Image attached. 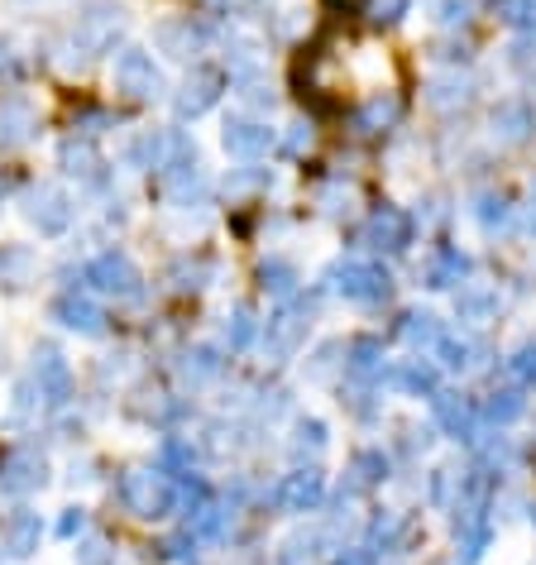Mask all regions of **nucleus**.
<instances>
[{"instance_id": "473e14b6", "label": "nucleus", "mask_w": 536, "mask_h": 565, "mask_svg": "<svg viewBox=\"0 0 536 565\" xmlns=\"http://www.w3.org/2000/svg\"><path fill=\"white\" fill-rule=\"evenodd\" d=\"M221 374V355L216 350H206V345H196L187 360H182V379L187 384H211V379Z\"/></svg>"}, {"instance_id": "dca6fc26", "label": "nucleus", "mask_w": 536, "mask_h": 565, "mask_svg": "<svg viewBox=\"0 0 536 565\" xmlns=\"http://www.w3.org/2000/svg\"><path fill=\"white\" fill-rule=\"evenodd\" d=\"M202 39H206V30L192 20H163L159 30H153V44H159L168 58H192V53L202 49Z\"/></svg>"}, {"instance_id": "79ce46f5", "label": "nucleus", "mask_w": 536, "mask_h": 565, "mask_svg": "<svg viewBox=\"0 0 536 565\" xmlns=\"http://www.w3.org/2000/svg\"><path fill=\"white\" fill-rule=\"evenodd\" d=\"M513 374L522 379V384H536V345H517V355H513Z\"/></svg>"}, {"instance_id": "f3484780", "label": "nucleus", "mask_w": 536, "mask_h": 565, "mask_svg": "<svg viewBox=\"0 0 536 565\" xmlns=\"http://www.w3.org/2000/svg\"><path fill=\"white\" fill-rule=\"evenodd\" d=\"M125 24V10L116 6V0H92L87 15H82V39L96 49H106L110 39H116V30Z\"/></svg>"}, {"instance_id": "c756f323", "label": "nucleus", "mask_w": 536, "mask_h": 565, "mask_svg": "<svg viewBox=\"0 0 536 565\" xmlns=\"http://www.w3.org/2000/svg\"><path fill=\"white\" fill-rule=\"evenodd\" d=\"M412 513H384L374 522V546H384V551H393V546H403L407 536H412Z\"/></svg>"}, {"instance_id": "f8f14e48", "label": "nucleus", "mask_w": 536, "mask_h": 565, "mask_svg": "<svg viewBox=\"0 0 536 565\" xmlns=\"http://www.w3.org/2000/svg\"><path fill=\"white\" fill-rule=\"evenodd\" d=\"M321 499H326V475H321L317 465H302V470H292L283 484H278V503H283L288 513H312Z\"/></svg>"}, {"instance_id": "6e6552de", "label": "nucleus", "mask_w": 536, "mask_h": 565, "mask_svg": "<svg viewBox=\"0 0 536 565\" xmlns=\"http://www.w3.org/2000/svg\"><path fill=\"white\" fill-rule=\"evenodd\" d=\"M221 87H225V77L216 73V67H196V73H192L187 82H182V92L173 96L178 116H182V120H196V116H206V110L221 102Z\"/></svg>"}, {"instance_id": "393cba45", "label": "nucleus", "mask_w": 536, "mask_h": 565, "mask_svg": "<svg viewBox=\"0 0 536 565\" xmlns=\"http://www.w3.org/2000/svg\"><path fill=\"white\" fill-rule=\"evenodd\" d=\"M30 135H34V110L30 106H20V102L0 106V149H15Z\"/></svg>"}, {"instance_id": "c9c22d12", "label": "nucleus", "mask_w": 536, "mask_h": 565, "mask_svg": "<svg viewBox=\"0 0 536 565\" xmlns=\"http://www.w3.org/2000/svg\"><path fill=\"white\" fill-rule=\"evenodd\" d=\"M249 341H254V312H249V307H235L231 321H225V345L245 350Z\"/></svg>"}, {"instance_id": "0eeeda50", "label": "nucleus", "mask_w": 536, "mask_h": 565, "mask_svg": "<svg viewBox=\"0 0 536 565\" xmlns=\"http://www.w3.org/2000/svg\"><path fill=\"white\" fill-rule=\"evenodd\" d=\"M24 221H30L39 235H63L67 225H73V202H67L63 188H34L24 196Z\"/></svg>"}, {"instance_id": "7ed1b4c3", "label": "nucleus", "mask_w": 536, "mask_h": 565, "mask_svg": "<svg viewBox=\"0 0 536 565\" xmlns=\"http://www.w3.org/2000/svg\"><path fill=\"white\" fill-rule=\"evenodd\" d=\"M331 282H335V292H341L345 302H360V307L388 302V292H393V278H388L378 264H369V259H345V264H335Z\"/></svg>"}, {"instance_id": "a878e982", "label": "nucleus", "mask_w": 536, "mask_h": 565, "mask_svg": "<svg viewBox=\"0 0 536 565\" xmlns=\"http://www.w3.org/2000/svg\"><path fill=\"white\" fill-rule=\"evenodd\" d=\"M398 335L412 350H431V345H441V321H436L431 312H407L398 321Z\"/></svg>"}, {"instance_id": "c85d7f7f", "label": "nucleus", "mask_w": 536, "mask_h": 565, "mask_svg": "<svg viewBox=\"0 0 536 565\" xmlns=\"http://www.w3.org/2000/svg\"><path fill=\"white\" fill-rule=\"evenodd\" d=\"M427 102L436 110H455V106H470V82L464 77H436L427 87Z\"/></svg>"}, {"instance_id": "ddd939ff", "label": "nucleus", "mask_w": 536, "mask_h": 565, "mask_svg": "<svg viewBox=\"0 0 536 565\" xmlns=\"http://www.w3.org/2000/svg\"><path fill=\"white\" fill-rule=\"evenodd\" d=\"M49 312H53L58 327L77 331V335H101L106 331V312L92 298H82V292H63V298H53Z\"/></svg>"}, {"instance_id": "1a4fd4ad", "label": "nucleus", "mask_w": 536, "mask_h": 565, "mask_svg": "<svg viewBox=\"0 0 536 565\" xmlns=\"http://www.w3.org/2000/svg\"><path fill=\"white\" fill-rule=\"evenodd\" d=\"M221 145H225V153H235V159H264V153L274 149V130H268L264 120L231 116L221 130Z\"/></svg>"}, {"instance_id": "4468645a", "label": "nucleus", "mask_w": 536, "mask_h": 565, "mask_svg": "<svg viewBox=\"0 0 536 565\" xmlns=\"http://www.w3.org/2000/svg\"><path fill=\"white\" fill-rule=\"evenodd\" d=\"M39 536H44V522L30 508H15L6 522H0V551H6L10 561H24L39 551Z\"/></svg>"}, {"instance_id": "20e7f679", "label": "nucleus", "mask_w": 536, "mask_h": 565, "mask_svg": "<svg viewBox=\"0 0 536 565\" xmlns=\"http://www.w3.org/2000/svg\"><path fill=\"white\" fill-rule=\"evenodd\" d=\"M116 92H125L130 102H149V96L163 92V77H159V63L149 58L144 49H120L116 58Z\"/></svg>"}, {"instance_id": "6ab92c4d", "label": "nucleus", "mask_w": 536, "mask_h": 565, "mask_svg": "<svg viewBox=\"0 0 536 565\" xmlns=\"http://www.w3.org/2000/svg\"><path fill=\"white\" fill-rule=\"evenodd\" d=\"M235 527V508L231 503H206L196 508V513L187 518V532L196 536V542H225Z\"/></svg>"}, {"instance_id": "2f4dec72", "label": "nucleus", "mask_w": 536, "mask_h": 565, "mask_svg": "<svg viewBox=\"0 0 536 565\" xmlns=\"http://www.w3.org/2000/svg\"><path fill=\"white\" fill-rule=\"evenodd\" d=\"M192 460H196V450H192L187 441H178V436H168L163 450H159V470H163L168 479H173V475L187 479V475H192Z\"/></svg>"}, {"instance_id": "39448f33", "label": "nucleus", "mask_w": 536, "mask_h": 565, "mask_svg": "<svg viewBox=\"0 0 536 565\" xmlns=\"http://www.w3.org/2000/svg\"><path fill=\"white\" fill-rule=\"evenodd\" d=\"M30 384L39 388L44 407H63L67 398H73V370H67V360H63L58 345H39L34 350V379H30Z\"/></svg>"}, {"instance_id": "c03bdc74", "label": "nucleus", "mask_w": 536, "mask_h": 565, "mask_svg": "<svg viewBox=\"0 0 536 565\" xmlns=\"http://www.w3.org/2000/svg\"><path fill=\"white\" fill-rule=\"evenodd\" d=\"M436 10H441V24H464L470 20V0H436Z\"/></svg>"}, {"instance_id": "412c9836", "label": "nucleus", "mask_w": 536, "mask_h": 565, "mask_svg": "<svg viewBox=\"0 0 536 565\" xmlns=\"http://www.w3.org/2000/svg\"><path fill=\"white\" fill-rule=\"evenodd\" d=\"M455 312H460V321H474V327H484V321H493V312H499V292L484 288V282H460Z\"/></svg>"}, {"instance_id": "3c124183", "label": "nucleus", "mask_w": 536, "mask_h": 565, "mask_svg": "<svg viewBox=\"0 0 536 565\" xmlns=\"http://www.w3.org/2000/svg\"><path fill=\"white\" fill-rule=\"evenodd\" d=\"M532 527H536V508H532Z\"/></svg>"}, {"instance_id": "4be33fe9", "label": "nucleus", "mask_w": 536, "mask_h": 565, "mask_svg": "<svg viewBox=\"0 0 536 565\" xmlns=\"http://www.w3.org/2000/svg\"><path fill=\"white\" fill-rule=\"evenodd\" d=\"M39 274V254L24 245H0V288H24Z\"/></svg>"}, {"instance_id": "f704fd0d", "label": "nucleus", "mask_w": 536, "mask_h": 565, "mask_svg": "<svg viewBox=\"0 0 536 565\" xmlns=\"http://www.w3.org/2000/svg\"><path fill=\"white\" fill-rule=\"evenodd\" d=\"M436 350H441V364H446V370H470L474 355H479L474 341H455V335H441V345H436Z\"/></svg>"}, {"instance_id": "2eb2a0df", "label": "nucleus", "mask_w": 536, "mask_h": 565, "mask_svg": "<svg viewBox=\"0 0 536 565\" xmlns=\"http://www.w3.org/2000/svg\"><path fill=\"white\" fill-rule=\"evenodd\" d=\"M436 422H441L446 436H455V441H474V431H479L474 403L460 398V393H436Z\"/></svg>"}, {"instance_id": "e433bc0d", "label": "nucleus", "mask_w": 536, "mask_h": 565, "mask_svg": "<svg viewBox=\"0 0 536 565\" xmlns=\"http://www.w3.org/2000/svg\"><path fill=\"white\" fill-rule=\"evenodd\" d=\"M307 450H326V422H317V417H307L298 422V441H292V456H307Z\"/></svg>"}, {"instance_id": "f03ea898", "label": "nucleus", "mask_w": 536, "mask_h": 565, "mask_svg": "<svg viewBox=\"0 0 536 565\" xmlns=\"http://www.w3.org/2000/svg\"><path fill=\"white\" fill-rule=\"evenodd\" d=\"M82 282L96 292H106V298H116V302H135L139 292H144V278H139V268L130 254H116V249H106V254H96V259L87 264V274H82Z\"/></svg>"}, {"instance_id": "aec40b11", "label": "nucleus", "mask_w": 536, "mask_h": 565, "mask_svg": "<svg viewBox=\"0 0 536 565\" xmlns=\"http://www.w3.org/2000/svg\"><path fill=\"white\" fill-rule=\"evenodd\" d=\"M58 163H63V173L67 178H82V182H101V153H96L87 139H63V149H58Z\"/></svg>"}, {"instance_id": "a211bd4d", "label": "nucleus", "mask_w": 536, "mask_h": 565, "mask_svg": "<svg viewBox=\"0 0 536 565\" xmlns=\"http://www.w3.org/2000/svg\"><path fill=\"white\" fill-rule=\"evenodd\" d=\"M532 130H536V116L527 102H503L493 110V139H499V145H522Z\"/></svg>"}, {"instance_id": "f257e3e1", "label": "nucleus", "mask_w": 536, "mask_h": 565, "mask_svg": "<svg viewBox=\"0 0 536 565\" xmlns=\"http://www.w3.org/2000/svg\"><path fill=\"white\" fill-rule=\"evenodd\" d=\"M120 499H125V508H130L135 518L159 522V518H168L178 508V484L163 470H130L125 475V484H120Z\"/></svg>"}, {"instance_id": "8fccbe9b", "label": "nucleus", "mask_w": 536, "mask_h": 565, "mask_svg": "<svg viewBox=\"0 0 536 565\" xmlns=\"http://www.w3.org/2000/svg\"><path fill=\"white\" fill-rule=\"evenodd\" d=\"M20 67H24V63L10 58V49H0V73H6V77H20Z\"/></svg>"}, {"instance_id": "cd10ccee", "label": "nucleus", "mask_w": 536, "mask_h": 565, "mask_svg": "<svg viewBox=\"0 0 536 565\" xmlns=\"http://www.w3.org/2000/svg\"><path fill=\"white\" fill-rule=\"evenodd\" d=\"M393 116H398V102H393V96H369V102L360 106V116H355V130L360 135H378L384 125H393Z\"/></svg>"}, {"instance_id": "4c0bfd02", "label": "nucleus", "mask_w": 536, "mask_h": 565, "mask_svg": "<svg viewBox=\"0 0 536 565\" xmlns=\"http://www.w3.org/2000/svg\"><path fill=\"white\" fill-rule=\"evenodd\" d=\"M522 407H527V403H522V393L503 388V393H493V398H489L484 413H489V422H517V417H522Z\"/></svg>"}, {"instance_id": "72a5a7b5", "label": "nucleus", "mask_w": 536, "mask_h": 565, "mask_svg": "<svg viewBox=\"0 0 536 565\" xmlns=\"http://www.w3.org/2000/svg\"><path fill=\"white\" fill-rule=\"evenodd\" d=\"M393 384L407 393H436V370L427 360H407L403 370H393Z\"/></svg>"}, {"instance_id": "7c9ffc66", "label": "nucleus", "mask_w": 536, "mask_h": 565, "mask_svg": "<svg viewBox=\"0 0 536 565\" xmlns=\"http://www.w3.org/2000/svg\"><path fill=\"white\" fill-rule=\"evenodd\" d=\"M259 282H264V292H274V298H292V292H298V268L274 259V264L259 268Z\"/></svg>"}, {"instance_id": "a19ab883", "label": "nucleus", "mask_w": 536, "mask_h": 565, "mask_svg": "<svg viewBox=\"0 0 536 565\" xmlns=\"http://www.w3.org/2000/svg\"><path fill=\"white\" fill-rule=\"evenodd\" d=\"M335 355H345V345H321L317 350V355H312V370H307V374H312V379H331V364H335Z\"/></svg>"}, {"instance_id": "9b49d317", "label": "nucleus", "mask_w": 536, "mask_h": 565, "mask_svg": "<svg viewBox=\"0 0 536 565\" xmlns=\"http://www.w3.org/2000/svg\"><path fill=\"white\" fill-rule=\"evenodd\" d=\"M364 235H369V245L374 249H384V254H403L407 245H412V216L398 206H378L369 225H364Z\"/></svg>"}, {"instance_id": "bb28decb", "label": "nucleus", "mask_w": 536, "mask_h": 565, "mask_svg": "<svg viewBox=\"0 0 536 565\" xmlns=\"http://www.w3.org/2000/svg\"><path fill=\"white\" fill-rule=\"evenodd\" d=\"M464 274H470V259H464L460 249H441L427 264V282H431V288H460Z\"/></svg>"}, {"instance_id": "b1692460", "label": "nucleus", "mask_w": 536, "mask_h": 565, "mask_svg": "<svg viewBox=\"0 0 536 565\" xmlns=\"http://www.w3.org/2000/svg\"><path fill=\"white\" fill-rule=\"evenodd\" d=\"M384 475H388V460L378 456V450H360V456L350 460L345 489H350V493H369V489L384 484Z\"/></svg>"}, {"instance_id": "5701e85b", "label": "nucleus", "mask_w": 536, "mask_h": 565, "mask_svg": "<svg viewBox=\"0 0 536 565\" xmlns=\"http://www.w3.org/2000/svg\"><path fill=\"white\" fill-rule=\"evenodd\" d=\"M345 374H355V379L384 374V345H378L374 335H355V341L345 345Z\"/></svg>"}, {"instance_id": "ea45409f", "label": "nucleus", "mask_w": 536, "mask_h": 565, "mask_svg": "<svg viewBox=\"0 0 536 565\" xmlns=\"http://www.w3.org/2000/svg\"><path fill=\"white\" fill-rule=\"evenodd\" d=\"M479 221H484L489 231H493V225H503V221H507V196H499V192H484V196H479Z\"/></svg>"}, {"instance_id": "09e8293b", "label": "nucleus", "mask_w": 536, "mask_h": 565, "mask_svg": "<svg viewBox=\"0 0 536 565\" xmlns=\"http://www.w3.org/2000/svg\"><path fill=\"white\" fill-rule=\"evenodd\" d=\"M335 565H374L369 551H345V556H335Z\"/></svg>"}, {"instance_id": "49530a36", "label": "nucleus", "mask_w": 536, "mask_h": 565, "mask_svg": "<svg viewBox=\"0 0 536 565\" xmlns=\"http://www.w3.org/2000/svg\"><path fill=\"white\" fill-rule=\"evenodd\" d=\"M82 527H87V513H82V508H67V518L58 522V532H63V536H77Z\"/></svg>"}, {"instance_id": "9d476101", "label": "nucleus", "mask_w": 536, "mask_h": 565, "mask_svg": "<svg viewBox=\"0 0 536 565\" xmlns=\"http://www.w3.org/2000/svg\"><path fill=\"white\" fill-rule=\"evenodd\" d=\"M44 479H49V465H44V456H34V450H15V456L0 465V493H10V499L39 493Z\"/></svg>"}, {"instance_id": "37998d69", "label": "nucleus", "mask_w": 536, "mask_h": 565, "mask_svg": "<svg viewBox=\"0 0 536 565\" xmlns=\"http://www.w3.org/2000/svg\"><path fill=\"white\" fill-rule=\"evenodd\" d=\"M77 561H82V565H110L116 556H110V546H106V542H96V536H92V542H82V546H77Z\"/></svg>"}, {"instance_id": "de8ad7c7", "label": "nucleus", "mask_w": 536, "mask_h": 565, "mask_svg": "<svg viewBox=\"0 0 536 565\" xmlns=\"http://www.w3.org/2000/svg\"><path fill=\"white\" fill-rule=\"evenodd\" d=\"M307 145H312V125H292V135H288V153H302Z\"/></svg>"}, {"instance_id": "a18cd8bd", "label": "nucleus", "mask_w": 536, "mask_h": 565, "mask_svg": "<svg viewBox=\"0 0 536 565\" xmlns=\"http://www.w3.org/2000/svg\"><path fill=\"white\" fill-rule=\"evenodd\" d=\"M173 278H182L178 288H202V278H206V264H178V268H173Z\"/></svg>"}, {"instance_id": "58836bf2", "label": "nucleus", "mask_w": 536, "mask_h": 565, "mask_svg": "<svg viewBox=\"0 0 536 565\" xmlns=\"http://www.w3.org/2000/svg\"><path fill=\"white\" fill-rule=\"evenodd\" d=\"M499 10L513 30H536V0H499Z\"/></svg>"}, {"instance_id": "423d86ee", "label": "nucleus", "mask_w": 536, "mask_h": 565, "mask_svg": "<svg viewBox=\"0 0 536 565\" xmlns=\"http://www.w3.org/2000/svg\"><path fill=\"white\" fill-rule=\"evenodd\" d=\"M307 317H312V302L283 307V312L268 321V331H264V355L268 360H292L298 355V345L307 341Z\"/></svg>"}]
</instances>
